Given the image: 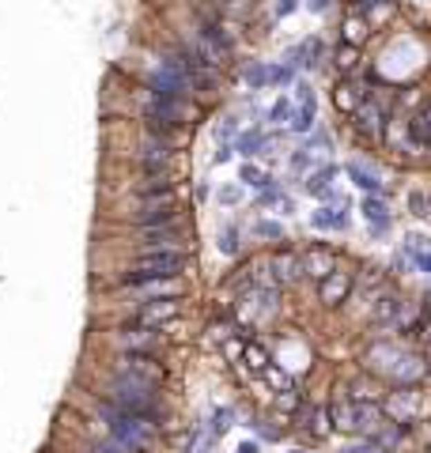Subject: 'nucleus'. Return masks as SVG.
<instances>
[{
	"label": "nucleus",
	"mask_w": 431,
	"mask_h": 453,
	"mask_svg": "<svg viewBox=\"0 0 431 453\" xmlns=\"http://www.w3.org/2000/svg\"><path fill=\"white\" fill-rule=\"evenodd\" d=\"M269 272H273V283L276 287H295V283H303L307 276H303V257H299V249H276L273 257H269Z\"/></svg>",
	"instance_id": "ddd939ff"
},
{
	"label": "nucleus",
	"mask_w": 431,
	"mask_h": 453,
	"mask_svg": "<svg viewBox=\"0 0 431 453\" xmlns=\"http://www.w3.org/2000/svg\"><path fill=\"white\" fill-rule=\"evenodd\" d=\"M405 200H409V212L416 215V220H431V197L424 189H409V197Z\"/></svg>",
	"instance_id": "f704fd0d"
},
{
	"label": "nucleus",
	"mask_w": 431,
	"mask_h": 453,
	"mask_svg": "<svg viewBox=\"0 0 431 453\" xmlns=\"http://www.w3.org/2000/svg\"><path fill=\"white\" fill-rule=\"evenodd\" d=\"M310 226H314V231H333V223H329V208H314V212H310Z\"/></svg>",
	"instance_id": "37998d69"
},
{
	"label": "nucleus",
	"mask_w": 431,
	"mask_h": 453,
	"mask_svg": "<svg viewBox=\"0 0 431 453\" xmlns=\"http://www.w3.org/2000/svg\"><path fill=\"white\" fill-rule=\"evenodd\" d=\"M186 238H189L186 220H174V223H163V226H140L137 246H140V253H159V249H186Z\"/></svg>",
	"instance_id": "6e6552de"
},
{
	"label": "nucleus",
	"mask_w": 431,
	"mask_h": 453,
	"mask_svg": "<svg viewBox=\"0 0 431 453\" xmlns=\"http://www.w3.org/2000/svg\"><path fill=\"white\" fill-rule=\"evenodd\" d=\"M348 170V177L359 185L363 193H374V197H386V185H382V177H379V170H371L367 163H359V159H348L345 163Z\"/></svg>",
	"instance_id": "6ab92c4d"
},
{
	"label": "nucleus",
	"mask_w": 431,
	"mask_h": 453,
	"mask_svg": "<svg viewBox=\"0 0 431 453\" xmlns=\"http://www.w3.org/2000/svg\"><path fill=\"white\" fill-rule=\"evenodd\" d=\"M148 95H159V99H189L193 87H189V76L163 53V61L148 72Z\"/></svg>",
	"instance_id": "39448f33"
},
{
	"label": "nucleus",
	"mask_w": 431,
	"mask_h": 453,
	"mask_svg": "<svg viewBox=\"0 0 431 453\" xmlns=\"http://www.w3.org/2000/svg\"><path fill=\"white\" fill-rule=\"evenodd\" d=\"M341 453H386L379 446V442H371V438H363V442H352V446H345Z\"/></svg>",
	"instance_id": "c03bdc74"
},
{
	"label": "nucleus",
	"mask_w": 431,
	"mask_h": 453,
	"mask_svg": "<svg viewBox=\"0 0 431 453\" xmlns=\"http://www.w3.org/2000/svg\"><path fill=\"white\" fill-rule=\"evenodd\" d=\"M182 220V208L174 200V193H151V197H137V208H133V223L137 226H163Z\"/></svg>",
	"instance_id": "0eeeda50"
},
{
	"label": "nucleus",
	"mask_w": 431,
	"mask_h": 453,
	"mask_svg": "<svg viewBox=\"0 0 431 453\" xmlns=\"http://www.w3.org/2000/svg\"><path fill=\"white\" fill-rule=\"evenodd\" d=\"M299 257H303V276H307V280H318V283L329 276V272L341 269L337 253H333V249H325V246H314V249H307V253H299Z\"/></svg>",
	"instance_id": "dca6fc26"
},
{
	"label": "nucleus",
	"mask_w": 431,
	"mask_h": 453,
	"mask_svg": "<svg viewBox=\"0 0 431 453\" xmlns=\"http://www.w3.org/2000/svg\"><path fill=\"white\" fill-rule=\"evenodd\" d=\"M299 84V68L295 64H273V87H295Z\"/></svg>",
	"instance_id": "e433bc0d"
},
{
	"label": "nucleus",
	"mask_w": 431,
	"mask_h": 453,
	"mask_svg": "<svg viewBox=\"0 0 431 453\" xmlns=\"http://www.w3.org/2000/svg\"><path fill=\"white\" fill-rule=\"evenodd\" d=\"M137 302H148V298H182V291H186V283L182 280H144V283H133V287H125Z\"/></svg>",
	"instance_id": "a211bd4d"
},
{
	"label": "nucleus",
	"mask_w": 431,
	"mask_h": 453,
	"mask_svg": "<svg viewBox=\"0 0 431 453\" xmlns=\"http://www.w3.org/2000/svg\"><path fill=\"white\" fill-rule=\"evenodd\" d=\"M291 117H295V102L287 99V95H280V99L269 106V113H265V121L273 128H291Z\"/></svg>",
	"instance_id": "cd10ccee"
},
{
	"label": "nucleus",
	"mask_w": 431,
	"mask_h": 453,
	"mask_svg": "<svg viewBox=\"0 0 431 453\" xmlns=\"http://www.w3.org/2000/svg\"><path fill=\"white\" fill-rule=\"evenodd\" d=\"M348 12H359L371 27H379V23H386V19L397 15V0H363L359 8H348Z\"/></svg>",
	"instance_id": "4be33fe9"
},
{
	"label": "nucleus",
	"mask_w": 431,
	"mask_h": 453,
	"mask_svg": "<svg viewBox=\"0 0 431 453\" xmlns=\"http://www.w3.org/2000/svg\"><path fill=\"white\" fill-rule=\"evenodd\" d=\"M114 344L122 355H159L163 333L159 329H140V325H122L114 333Z\"/></svg>",
	"instance_id": "9b49d317"
},
{
	"label": "nucleus",
	"mask_w": 431,
	"mask_h": 453,
	"mask_svg": "<svg viewBox=\"0 0 431 453\" xmlns=\"http://www.w3.org/2000/svg\"><path fill=\"white\" fill-rule=\"evenodd\" d=\"M307 8H310L314 15H325V12L333 8V0H307Z\"/></svg>",
	"instance_id": "09e8293b"
},
{
	"label": "nucleus",
	"mask_w": 431,
	"mask_h": 453,
	"mask_svg": "<svg viewBox=\"0 0 431 453\" xmlns=\"http://www.w3.org/2000/svg\"><path fill=\"white\" fill-rule=\"evenodd\" d=\"M367 35H371V23H367L359 12H348L345 19H341V42L345 46H363Z\"/></svg>",
	"instance_id": "5701e85b"
},
{
	"label": "nucleus",
	"mask_w": 431,
	"mask_h": 453,
	"mask_svg": "<svg viewBox=\"0 0 431 453\" xmlns=\"http://www.w3.org/2000/svg\"><path fill=\"white\" fill-rule=\"evenodd\" d=\"M314 121H318V102H295V117H291V133L295 136H307L314 133Z\"/></svg>",
	"instance_id": "a878e982"
},
{
	"label": "nucleus",
	"mask_w": 431,
	"mask_h": 453,
	"mask_svg": "<svg viewBox=\"0 0 431 453\" xmlns=\"http://www.w3.org/2000/svg\"><path fill=\"white\" fill-rule=\"evenodd\" d=\"M242 363H246V367L253 370V374H265V370L273 367V363H269V351H265V347H261V344H253V340H250V344L242 347Z\"/></svg>",
	"instance_id": "c756f323"
},
{
	"label": "nucleus",
	"mask_w": 431,
	"mask_h": 453,
	"mask_svg": "<svg viewBox=\"0 0 431 453\" xmlns=\"http://www.w3.org/2000/svg\"><path fill=\"white\" fill-rule=\"evenodd\" d=\"M235 159V144H220L216 148V163H231Z\"/></svg>",
	"instance_id": "de8ad7c7"
},
{
	"label": "nucleus",
	"mask_w": 431,
	"mask_h": 453,
	"mask_svg": "<svg viewBox=\"0 0 431 453\" xmlns=\"http://www.w3.org/2000/svg\"><path fill=\"white\" fill-rule=\"evenodd\" d=\"M91 453H137V450H129L125 442H117V438H110V434H106L102 442H95Z\"/></svg>",
	"instance_id": "79ce46f5"
},
{
	"label": "nucleus",
	"mask_w": 431,
	"mask_h": 453,
	"mask_svg": "<svg viewBox=\"0 0 431 453\" xmlns=\"http://www.w3.org/2000/svg\"><path fill=\"white\" fill-rule=\"evenodd\" d=\"M238 133H242V125H238V117H235V113L220 117V121H216V128H212L216 144H235V136H238Z\"/></svg>",
	"instance_id": "2f4dec72"
},
{
	"label": "nucleus",
	"mask_w": 431,
	"mask_h": 453,
	"mask_svg": "<svg viewBox=\"0 0 431 453\" xmlns=\"http://www.w3.org/2000/svg\"><path fill=\"white\" fill-rule=\"evenodd\" d=\"M359 4H363V0H348V8H359Z\"/></svg>",
	"instance_id": "864d4df0"
},
{
	"label": "nucleus",
	"mask_w": 431,
	"mask_h": 453,
	"mask_svg": "<svg viewBox=\"0 0 431 453\" xmlns=\"http://www.w3.org/2000/svg\"><path fill=\"white\" fill-rule=\"evenodd\" d=\"M193 117L197 106L189 99H159V95L144 99V128H151V133H178Z\"/></svg>",
	"instance_id": "7ed1b4c3"
},
{
	"label": "nucleus",
	"mask_w": 431,
	"mask_h": 453,
	"mask_svg": "<svg viewBox=\"0 0 431 453\" xmlns=\"http://www.w3.org/2000/svg\"><path fill=\"white\" fill-rule=\"evenodd\" d=\"M284 61H287V64H295V68L314 72V68H322V61H325V42H322L318 35H307L303 42H295L291 50L284 53Z\"/></svg>",
	"instance_id": "4468645a"
},
{
	"label": "nucleus",
	"mask_w": 431,
	"mask_h": 453,
	"mask_svg": "<svg viewBox=\"0 0 431 453\" xmlns=\"http://www.w3.org/2000/svg\"><path fill=\"white\" fill-rule=\"evenodd\" d=\"M287 453H310L307 446H295V450H287Z\"/></svg>",
	"instance_id": "603ef678"
},
{
	"label": "nucleus",
	"mask_w": 431,
	"mask_h": 453,
	"mask_svg": "<svg viewBox=\"0 0 431 453\" xmlns=\"http://www.w3.org/2000/svg\"><path fill=\"white\" fill-rule=\"evenodd\" d=\"M246 427H250V431H258L261 442H284V431H287V427H276L273 419H261V416H253Z\"/></svg>",
	"instance_id": "7c9ffc66"
},
{
	"label": "nucleus",
	"mask_w": 431,
	"mask_h": 453,
	"mask_svg": "<svg viewBox=\"0 0 431 453\" xmlns=\"http://www.w3.org/2000/svg\"><path fill=\"white\" fill-rule=\"evenodd\" d=\"M287 166H291L295 174H310V170H314V155H310L307 148H299V151H291V159H287Z\"/></svg>",
	"instance_id": "a19ab883"
},
{
	"label": "nucleus",
	"mask_w": 431,
	"mask_h": 453,
	"mask_svg": "<svg viewBox=\"0 0 431 453\" xmlns=\"http://www.w3.org/2000/svg\"><path fill=\"white\" fill-rule=\"evenodd\" d=\"M253 238H265V242H287V234H284V223L258 220V223H253Z\"/></svg>",
	"instance_id": "72a5a7b5"
},
{
	"label": "nucleus",
	"mask_w": 431,
	"mask_h": 453,
	"mask_svg": "<svg viewBox=\"0 0 431 453\" xmlns=\"http://www.w3.org/2000/svg\"><path fill=\"white\" fill-rule=\"evenodd\" d=\"M238 182L261 193V189H269V185H276V177H273V174H265V170H261L258 163H242V166H238Z\"/></svg>",
	"instance_id": "c85d7f7f"
},
{
	"label": "nucleus",
	"mask_w": 431,
	"mask_h": 453,
	"mask_svg": "<svg viewBox=\"0 0 431 453\" xmlns=\"http://www.w3.org/2000/svg\"><path fill=\"white\" fill-rule=\"evenodd\" d=\"M359 61H363L359 46H345V42H341L337 50H333V68H337L341 79H352L356 72H359Z\"/></svg>",
	"instance_id": "393cba45"
},
{
	"label": "nucleus",
	"mask_w": 431,
	"mask_h": 453,
	"mask_svg": "<svg viewBox=\"0 0 431 453\" xmlns=\"http://www.w3.org/2000/svg\"><path fill=\"white\" fill-rule=\"evenodd\" d=\"M367 325L386 333V329H401L405 325V298L394 287H382L371 298V314H367Z\"/></svg>",
	"instance_id": "1a4fd4ad"
},
{
	"label": "nucleus",
	"mask_w": 431,
	"mask_h": 453,
	"mask_svg": "<svg viewBox=\"0 0 431 453\" xmlns=\"http://www.w3.org/2000/svg\"><path fill=\"white\" fill-rule=\"evenodd\" d=\"M99 419H102V427H106V434H110V438L125 442L129 450L148 453L151 446H155V431H159V427H151V423H144V419L129 416V412H125V408H117V404L99 401Z\"/></svg>",
	"instance_id": "f257e3e1"
},
{
	"label": "nucleus",
	"mask_w": 431,
	"mask_h": 453,
	"mask_svg": "<svg viewBox=\"0 0 431 453\" xmlns=\"http://www.w3.org/2000/svg\"><path fill=\"white\" fill-rule=\"evenodd\" d=\"M284 200V189H280V182L276 185H269V189H261L258 197H253V208H273V204H280Z\"/></svg>",
	"instance_id": "ea45409f"
},
{
	"label": "nucleus",
	"mask_w": 431,
	"mask_h": 453,
	"mask_svg": "<svg viewBox=\"0 0 431 453\" xmlns=\"http://www.w3.org/2000/svg\"><path fill=\"white\" fill-rule=\"evenodd\" d=\"M151 193H174L171 170H144L140 182H137V197H151Z\"/></svg>",
	"instance_id": "412c9836"
},
{
	"label": "nucleus",
	"mask_w": 431,
	"mask_h": 453,
	"mask_svg": "<svg viewBox=\"0 0 431 453\" xmlns=\"http://www.w3.org/2000/svg\"><path fill=\"white\" fill-rule=\"evenodd\" d=\"M189 269L186 249H159V253H137V261L129 264V272L122 276V287L144 280H182V272Z\"/></svg>",
	"instance_id": "f03ea898"
},
{
	"label": "nucleus",
	"mask_w": 431,
	"mask_h": 453,
	"mask_svg": "<svg viewBox=\"0 0 431 453\" xmlns=\"http://www.w3.org/2000/svg\"><path fill=\"white\" fill-rule=\"evenodd\" d=\"M231 427H235V408H216V412H212L209 434H212V438H220V434H227Z\"/></svg>",
	"instance_id": "c9c22d12"
},
{
	"label": "nucleus",
	"mask_w": 431,
	"mask_h": 453,
	"mask_svg": "<svg viewBox=\"0 0 431 453\" xmlns=\"http://www.w3.org/2000/svg\"><path fill=\"white\" fill-rule=\"evenodd\" d=\"M265 382L273 385L276 393H284V389H295V378L287 374V370H276V367H269V370H265Z\"/></svg>",
	"instance_id": "58836bf2"
},
{
	"label": "nucleus",
	"mask_w": 431,
	"mask_h": 453,
	"mask_svg": "<svg viewBox=\"0 0 431 453\" xmlns=\"http://www.w3.org/2000/svg\"><path fill=\"white\" fill-rule=\"evenodd\" d=\"M182 314V302L178 298H148V302H137V310L129 314V325H140V329H159L163 333L166 325H174Z\"/></svg>",
	"instance_id": "9d476101"
},
{
	"label": "nucleus",
	"mask_w": 431,
	"mask_h": 453,
	"mask_svg": "<svg viewBox=\"0 0 431 453\" xmlns=\"http://www.w3.org/2000/svg\"><path fill=\"white\" fill-rule=\"evenodd\" d=\"M216 246H220L223 257H238V249H242V234H238V226H235V223L223 226V231H220V242H216Z\"/></svg>",
	"instance_id": "473e14b6"
},
{
	"label": "nucleus",
	"mask_w": 431,
	"mask_h": 453,
	"mask_svg": "<svg viewBox=\"0 0 431 453\" xmlns=\"http://www.w3.org/2000/svg\"><path fill=\"white\" fill-rule=\"evenodd\" d=\"M333 177H337V166L322 163V166H314L307 177H303V189H307L310 197L325 200V204H341V193L333 189Z\"/></svg>",
	"instance_id": "2eb2a0df"
},
{
	"label": "nucleus",
	"mask_w": 431,
	"mask_h": 453,
	"mask_svg": "<svg viewBox=\"0 0 431 453\" xmlns=\"http://www.w3.org/2000/svg\"><path fill=\"white\" fill-rule=\"evenodd\" d=\"M295 8H299V0H276V4H273V15H276V19H287Z\"/></svg>",
	"instance_id": "49530a36"
},
{
	"label": "nucleus",
	"mask_w": 431,
	"mask_h": 453,
	"mask_svg": "<svg viewBox=\"0 0 431 453\" xmlns=\"http://www.w3.org/2000/svg\"><path fill=\"white\" fill-rule=\"evenodd\" d=\"M390 117H394L390 99H371V95H367V99L359 102V110L352 113V125H356V133L367 136L371 144H382L386 140V128H390Z\"/></svg>",
	"instance_id": "423d86ee"
},
{
	"label": "nucleus",
	"mask_w": 431,
	"mask_h": 453,
	"mask_svg": "<svg viewBox=\"0 0 431 453\" xmlns=\"http://www.w3.org/2000/svg\"><path fill=\"white\" fill-rule=\"evenodd\" d=\"M359 212H363V220H367V226H371L374 238H386V234H390V223H394L386 197H374V193H367L363 204H359Z\"/></svg>",
	"instance_id": "f3484780"
},
{
	"label": "nucleus",
	"mask_w": 431,
	"mask_h": 453,
	"mask_svg": "<svg viewBox=\"0 0 431 453\" xmlns=\"http://www.w3.org/2000/svg\"><path fill=\"white\" fill-rule=\"evenodd\" d=\"M363 99H367V91H359L356 79H337V87H333V106H337L341 113H348V117H352Z\"/></svg>",
	"instance_id": "aec40b11"
},
{
	"label": "nucleus",
	"mask_w": 431,
	"mask_h": 453,
	"mask_svg": "<svg viewBox=\"0 0 431 453\" xmlns=\"http://www.w3.org/2000/svg\"><path fill=\"white\" fill-rule=\"evenodd\" d=\"M174 151H178V133H151V128H144L137 144L140 170H171Z\"/></svg>",
	"instance_id": "20e7f679"
},
{
	"label": "nucleus",
	"mask_w": 431,
	"mask_h": 453,
	"mask_svg": "<svg viewBox=\"0 0 431 453\" xmlns=\"http://www.w3.org/2000/svg\"><path fill=\"white\" fill-rule=\"evenodd\" d=\"M303 148H307L310 155H314V151H322V155H325V151H333V136L325 133V128H314V133L307 136V144H303Z\"/></svg>",
	"instance_id": "4c0bfd02"
},
{
	"label": "nucleus",
	"mask_w": 431,
	"mask_h": 453,
	"mask_svg": "<svg viewBox=\"0 0 431 453\" xmlns=\"http://www.w3.org/2000/svg\"><path fill=\"white\" fill-rule=\"evenodd\" d=\"M235 453H261V442H258V438H253V442H242Z\"/></svg>",
	"instance_id": "3c124183"
},
{
	"label": "nucleus",
	"mask_w": 431,
	"mask_h": 453,
	"mask_svg": "<svg viewBox=\"0 0 431 453\" xmlns=\"http://www.w3.org/2000/svg\"><path fill=\"white\" fill-rule=\"evenodd\" d=\"M209 8L212 12H220L223 19H246V15L253 12V8H258V0H209Z\"/></svg>",
	"instance_id": "bb28decb"
},
{
	"label": "nucleus",
	"mask_w": 431,
	"mask_h": 453,
	"mask_svg": "<svg viewBox=\"0 0 431 453\" xmlns=\"http://www.w3.org/2000/svg\"><path fill=\"white\" fill-rule=\"evenodd\" d=\"M356 291V272H348L345 264H341L337 272H329L322 283H318V302L325 306V310H337L341 302H348Z\"/></svg>",
	"instance_id": "f8f14e48"
},
{
	"label": "nucleus",
	"mask_w": 431,
	"mask_h": 453,
	"mask_svg": "<svg viewBox=\"0 0 431 453\" xmlns=\"http://www.w3.org/2000/svg\"><path fill=\"white\" fill-rule=\"evenodd\" d=\"M276 212H280V215H291V212H295V200L287 197V193H284V200H280V204H276Z\"/></svg>",
	"instance_id": "8fccbe9b"
},
{
	"label": "nucleus",
	"mask_w": 431,
	"mask_h": 453,
	"mask_svg": "<svg viewBox=\"0 0 431 453\" xmlns=\"http://www.w3.org/2000/svg\"><path fill=\"white\" fill-rule=\"evenodd\" d=\"M238 200H242V189H238V185H227V189H220V204L235 208Z\"/></svg>",
	"instance_id": "a18cd8bd"
},
{
	"label": "nucleus",
	"mask_w": 431,
	"mask_h": 453,
	"mask_svg": "<svg viewBox=\"0 0 431 453\" xmlns=\"http://www.w3.org/2000/svg\"><path fill=\"white\" fill-rule=\"evenodd\" d=\"M242 84L250 87V91H265V87H273V64L269 61H246L242 64Z\"/></svg>",
	"instance_id": "b1692460"
}]
</instances>
